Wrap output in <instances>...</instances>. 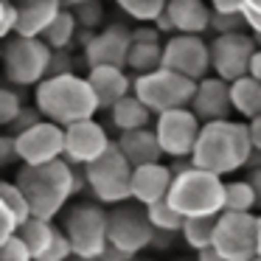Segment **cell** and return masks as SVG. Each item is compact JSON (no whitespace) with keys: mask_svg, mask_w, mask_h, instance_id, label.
Returning <instances> with one entry per match:
<instances>
[{"mask_svg":"<svg viewBox=\"0 0 261 261\" xmlns=\"http://www.w3.org/2000/svg\"><path fill=\"white\" fill-rule=\"evenodd\" d=\"M250 154H253V143H250L247 124L225 118V121H208V124H202L197 146L191 152V163L197 169H205V171H214V174L225 177V174H233V171L244 169Z\"/></svg>","mask_w":261,"mask_h":261,"instance_id":"1","label":"cell"},{"mask_svg":"<svg viewBox=\"0 0 261 261\" xmlns=\"http://www.w3.org/2000/svg\"><path fill=\"white\" fill-rule=\"evenodd\" d=\"M34 104L42 113L45 121H54L59 126H70L76 121L96 118L98 101L93 93L87 76L79 73H62V76H48L37 85Z\"/></svg>","mask_w":261,"mask_h":261,"instance_id":"2","label":"cell"},{"mask_svg":"<svg viewBox=\"0 0 261 261\" xmlns=\"http://www.w3.org/2000/svg\"><path fill=\"white\" fill-rule=\"evenodd\" d=\"M14 182L29 197L31 216L54 222V216L76 194V166H70L65 158L45 166H23Z\"/></svg>","mask_w":261,"mask_h":261,"instance_id":"3","label":"cell"},{"mask_svg":"<svg viewBox=\"0 0 261 261\" xmlns=\"http://www.w3.org/2000/svg\"><path fill=\"white\" fill-rule=\"evenodd\" d=\"M166 199L186 219L188 216H219L225 211V182L219 174L197 169L191 163L174 174Z\"/></svg>","mask_w":261,"mask_h":261,"instance_id":"4","label":"cell"},{"mask_svg":"<svg viewBox=\"0 0 261 261\" xmlns=\"http://www.w3.org/2000/svg\"><path fill=\"white\" fill-rule=\"evenodd\" d=\"M51 48L40 37H9L3 42V76L14 87H37L48 76Z\"/></svg>","mask_w":261,"mask_h":261,"instance_id":"5","label":"cell"},{"mask_svg":"<svg viewBox=\"0 0 261 261\" xmlns=\"http://www.w3.org/2000/svg\"><path fill=\"white\" fill-rule=\"evenodd\" d=\"M85 180L101 205H124L132 199V163L115 141L98 160L85 166Z\"/></svg>","mask_w":261,"mask_h":261,"instance_id":"6","label":"cell"},{"mask_svg":"<svg viewBox=\"0 0 261 261\" xmlns=\"http://www.w3.org/2000/svg\"><path fill=\"white\" fill-rule=\"evenodd\" d=\"M194 90H197V82L166 68L149 70V73H141L132 79V93L154 115L169 113V110H180V107H191Z\"/></svg>","mask_w":261,"mask_h":261,"instance_id":"7","label":"cell"},{"mask_svg":"<svg viewBox=\"0 0 261 261\" xmlns=\"http://www.w3.org/2000/svg\"><path fill=\"white\" fill-rule=\"evenodd\" d=\"M62 230L68 236L73 255L82 258H98L104 247L110 244L107 239V211L96 202H79L65 214Z\"/></svg>","mask_w":261,"mask_h":261,"instance_id":"8","label":"cell"},{"mask_svg":"<svg viewBox=\"0 0 261 261\" xmlns=\"http://www.w3.org/2000/svg\"><path fill=\"white\" fill-rule=\"evenodd\" d=\"M211 247L227 261H253L258 255V214L222 211Z\"/></svg>","mask_w":261,"mask_h":261,"instance_id":"9","label":"cell"},{"mask_svg":"<svg viewBox=\"0 0 261 261\" xmlns=\"http://www.w3.org/2000/svg\"><path fill=\"white\" fill-rule=\"evenodd\" d=\"M154 227L146 216L143 205H115L107 211V239L113 247L124 250L129 255H138L154 242Z\"/></svg>","mask_w":261,"mask_h":261,"instance_id":"10","label":"cell"},{"mask_svg":"<svg viewBox=\"0 0 261 261\" xmlns=\"http://www.w3.org/2000/svg\"><path fill=\"white\" fill-rule=\"evenodd\" d=\"M199 129H202V121L194 115L191 107H180V110L154 115V135H158V143L163 149V158L191 160Z\"/></svg>","mask_w":261,"mask_h":261,"instance_id":"11","label":"cell"},{"mask_svg":"<svg viewBox=\"0 0 261 261\" xmlns=\"http://www.w3.org/2000/svg\"><path fill=\"white\" fill-rule=\"evenodd\" d=\"M191 82H199L211 73V42L197 34H171L163 42V65Z\"/></svg>","mask_w":261,"mask_h":261,"instance_id":"12","label":"cell"},{"mask_svg":"<svg viewBox=\"0 0 261 261\" xmlns=\"http://www.w3.org/2000/svg\"><path fill=\"white\" fill-rule=\"evenodd\" d=\"M255 51H258L255 40L244 31L219 34L211 42V70H214V76H219L225 82H236L250 73Z\"/></svg>","mask_w":261,"mask_h":261,"instance_id":"13","label":"cell"},{"mask_svg":"<svg viewBox=\"0 0 261 261\" xmlns=\"http://www.w3.org/2000/svg\"><path fill=\"white\" fill-rule=\"evenodd\" d=\"M17 141V154L23 166H45L54 160L65 158V126L42 118L31 129L14 135Z\"/></svg>","mask_w":261,"mask_h":261,"instance_id":"14","label":"cell"},{"mask_svg":"<svg viewBox=\"0 0 261 261\" xmlns=\"http://www.w3.org/2000/svg\"><path fill=\"white\" fill-rule=\"evenodd\" d=\"M110 146H113V141L96 118L76 121V124L65 126V160L70 166H90Z\"/></svg>","mask_w":261,"mask_h":261,"instance_id":"15","label":"cell"},{"mask_svg":"<svg viewBox=\"0 0 261 261\" xmlns=\"http://www.w3.org/2000/svg\"><path fill=\"white\" fill-rule=\"evenodd\" d=\"M129 45H132V29L121 23L104 25L90 37L82 54H85L87 70L90 68H101V65H113V68H126V57H129Z\"/></svg>","mask_w":261,"mask_h":261,"instance_id":"16","label":"cell"},{"mask_svg":"<svg viewBox=\"0 0 261 261\" xmlns=\"http://www.w3.org/2000/svg\"><path fill=\"white\" fill-rule=\"evenodd\" d=\"M191 110L202 124L230 118V113H233L230 82L219 79V76H205V79H199L197 90H194V98H191Z\"/></svg>","mask_w":261,"mask_h":261,"instance_id":"17","label":"cell"},{"mask_svg":"<svg viewBox=\"0 0 261 261\" xmlns=\"http://www.w3.org/2000/svg\"><path fill=\"white\" fill-rule=\"evenodd\" d=\"M171 180H174V171L166 163H146L132 169V199L138 205H154L160 199L169 197Z\"/></svg>","mask_w":261,"mask_h":261,"instance_id":"18","label":"cell"},{"mask_svg":"<svg viewBox=\"0 0 261 261\" xmlns=\"http://www.w3.org/2000/svg\"><path fill=\"white\" fill-rule=\"evenodd\" d=\"M87 82H90L93 93H96L98 110H110L115 101L132 93V79L126 76V68H113V65H101V68L87 70Z\"/></svg>","mask_w":261,"mask_h":261,"instance_id":"19","label":"cell"},{"mask_svg":"<svg viewBox=\"0 0 261 261\" xmlns=\"http://www.w3.org/2000/svg\"><path fill=\"white\" fill-rule=\"evenodd\" d=\"M62 0H20L17 3V37H40L59 17Z\"/></svg>","mask_w":261,"mask_h":261,"instance_id":"20","label":"cell"},{"mask_svg":"<svg viewBox=\"0 0 261 261\" xmlns=\"http://www.w3.org/2000/svg\"><path fill=\"white\" fill-rule=\"evenodd\" d=\"M166 14H169L174 34H197L202 37L211 29V6L208 0H169L166 3Z\"/></svg>","mask_w":261,"mask_h":261,"instance_id":"21","label":"cell"},{"mask_svg":"<svg viewBox=\"0 0 261 261\" xmlns=\"http://www.w3.org/2000/svg\"><path fill=\"white\" fill-rule=\"evenodd\" d=\"M118 149L124 152V158L132 163V169L138 166H146V163H160L163 158V149L158 143V135L154 129H132V132H121L118 135Z\"/></svg>","mask_w":261,"mask_h":261,"instance_id":"22","label":"cell"},{"mask_svg":"<svg viewBox=\"0 0 261 261\" xmlns=\"http://www.w3.org/2000/svg\"><path fill=\"white\" fill-rule=\"evenodd\" d=\"M152 115H154V113L135 96V93L124 96L121 101H115L113 107H110V121H113V126H115L118 132L146 129V126L152 124Z\"/></svg>","mask_w":261,"mask_h":261,"instance_id":"23","label":"cell"},{"mask_svg":"<svg viewBox=\"0 0 261 261\" xmlns=\"http://www.w3.org/2000/svg\"><path fill=\"white\" fill-rule=\"evenodd\" d=\"M230 104L233 113L244 121H253L261 115V82L253 76H242V79L230 82Z\"/></svg>","mask_w":261,"mask_h":261,"instance_id":"24","label":"cell"},{"mask_svg":"<svg viewBox=\"0 0 261 261\" xmlns=\"http://www.w3.org/2000/svg\"><path fill=\"white\" fill-rule=\"evenodd\" d=\"M57 230H59V227L54 225V222L31 216V219H25L23 225L17 227V236L23 239V244L31 250V255H34V261H37L48 247H51V242H54V236H57Z\"/></svg>","mask_w":261,"mask_h":261,"instance_id":"25","label":"cell"},{"mask_svg":"<svg viewBox=\"0 0 261 261\" xmlns=\"http://www.w3.org/2000/svg\"><path fill=\"white\" fill-rule=\"evenodd\" d=\"M76 34H79V23H76L73 12H70V9H62L59 17L54 20V23L48 25V31L42 34V40H45V45L51 48V51H65V48H70L76 42Z\"/></svg>","mask_w":261,"mask_h":261,"instance_id":"26","label":"cell"},{"mask_svg":"<svg viewBox=\"0 0 261 261\" xmlns=\"http://www.w3.org/2000/svg\"><path fill=\"white\" fill-rule=\"evenodd\" d=\"M163 65V42H132L129 57H126V68L135 70V76L158 70Z\"/></svg>","mask_w":261,"mask_h":261,"instance_id":"27","label":"cell"},{"mask_svg":"<svg viewBox=\"0 0 261 261\" xmlns=\"http://www.w3.org/2000/svg\"><path fill=\"white\" fill-rule=\"evenodd\" d=\"M214 230H216V216H188L182 222V239L191 250H208L214 244Z\"/></svg>","mask_w":261,"mask_h":261,"instance_id":"28","label":"cell"},{"mask_svg":"<svg viewBox=\"0 0 261 261\" xmlns=\"http://www.w3.org/2000/svg\"><path fill=\"white\" fill-rule=\"evenodd\" d=\"M253 208H258V197H255L250 180L225 182V211H233V214H253Z\"/></svg>","mask_w":261,"mask_h":261,"instance_id":"29","label":"cell"},{"mask_svg":"<svg viewBox=\"0 0 261 261\" xmlns=\"http://www.w3.org/2000/svg\"><path fill=\"white\" fill-rule=\"evenodd\" d=\"M146 216H149V222H152V227L158 233H180L182 222H186V216H182L180 211L171 208L169 199H160V202H154V205H146Z\"/></svg>","mask_w":261,"mask_h":261,"instance_id":"30","label":"cell"},{"mask_svg":"<svg viewBox=\"0 0 261 261\" xmlns=\"http://www.w3.org/2000/svg\"><path fill=\"white\" fill-rule=\"evenodd\" d=\"M115 3L121 12H126V17L138 20V23H154L166 12L169 0H115Z\"/></svg>","mask_w":261,"mask_h":261,"instance_id":"31","label":"cell"},{"mask_svg":"<svg viewBox=\"0 0 261 261\" xmlns=\"http://www.w3.org/2000/svg\"><path fill=\"white\" fill-rule=\"evenodd\" d=\"M0 199L6 202V208L14 214L17 225H23L25 219H31V205H29V197L23 194V188L17 182H9V180H0Z\"/></svg>","mask_w":261,"mask_h":261,"instance_id":"32","label":"cell"},{"mask_svg":"<svg viewBox=\"0 0 261 261\" xmlns=\"http://www.w3.org/2000/svg\"><path fill=\"white\" fill-rule=\"evenodd\" d=\"M70 12H73L79 29H85V31H98V25L104 23V6H101V0H85V3H76Z\"/></svg>","mask_w":261,"mask_h":261,"instance_id":"33","label":"cell"},{"mask_svg":"<svg viewBox=\"0 0 261 261\" xmlns=\"http://www.w3.org/2000/svg\"><path fill=\"white\" fill-rule=\"evenodd\" d=\"M23 110V96L14 87L0 85V129L12 126V121L17 118V113Z\"/></svg>","mask_w":261,"mask_h":261,"instance_id":"34","label":"cell"},{"mask_svg":"<svg viewBox=\"0 0 261 261\" xmlns=\"http://www.w3.org/2000/svg\"><path fill=\"white\" fill-rule=\"evenodd\" d=\"M70 258H73V247H70V242H68V236H65V230L59 227L57 236H54V242H51V247H48L37 261H70Z\"/></svg>","mask_w":261,"mask_h":261,"instance_id":"35","label":"cell"},{"mask_svg":"<svg viewBox=\"0 0 261 261\" xmlns=\"http://www.w3.org/2000/svg\"><path fill=\"white\" fill-rule=\"evenodd\" d=\"M244 14H211V31L216 37L219 34H236V31H244Z\"/></svg>","mask_w":261,"mask_h":261,"instance_id":"36","label":"cell"},{"mask_svg":"<svg viewBox=\"0 0 261 261\" xmlns=\"http://www.w3.org/2000/svg\"><path fill=\"white\" fill-rule=\"evenodd\" d=\"M0 261H34V255L23 244V239L12 236L6 244H0Z\"/></svg>","mask_w":261,"mask_h":261,"instance_id":"37","label":"cell"},{"mask_svg":"<svg viewBox=\"0 0 261 261\" xmlns=\"http://www.w3.org/2000/svg\"><path fill=\"white\" fill-rule=\"evenodd\" d=\"M14 31H17V3L0 0V42L14 37Z\"/></svg>","mask_w":261,"mask_h":261,"instance_id":"38","label":"cell"},{"mask_svg":"<svg viewBox=\"0 0 261 261\" xmlns=\"http://www.w3.org/2000/svg\"><path fill=\"white\" fill-rule=\"evenodd\" d=\"M40 121H42V113L37 110V104H34V107H25V104H23V110L17 113V118L12 121V126H9V129H12V135H20V132L31 129V126L40 124Z\"/></svg>","mask_w":261,"mask_h":261,"instance_id":"39","label":"cell"},{"mask_svg":"<svg viewBox=\"0 0 261 261\" xmlns=\"http://www.w3.org/2000/svg\"><path fill=\"white\" fill-rule=\"evenodd\" d=\"M62 73H76L73 57H70L68 48H65V51H54L51 54V65H48V76H62Z\"/></svg>","mask_w":261,"mask_h":261,"instance_id":"40","label":"cell"},{"mask_svg":"<svg viewBox=\"0 0 261 261\" xmlns=\"http://www.w3.org/2000/svg\"><path fill=\"white\" fill-rule=\"evenodd\" d=\"M17 219H14V214L6 208V202L0 199V244H6L12 236H17Z\"/></svg>","mask_w":261,"mask_h":261,"instance_id":"41","label":"cell"},{"mask_svg":"<svg viewBox=\"0 0 261 261\" xmlns=\"http://www.w3.org/2000/svg\"><path fill=\"white\" fill-rule=\"evenodd\" d=\"M12 163H20L17 141H14V135H3L0 138V169H6Z\"/></svg>","mask_w":261,"mask_h":261,"instance_id":"42","label":"cell"},{"mask_svg":"<svg viewBox=\"0 0 261 261\" xmlns=\"http://www.w3.org/2000/svg\"><path fill=\"white\" fill-rule=\"evenodd\" d=\"M132 42H160V31L154 23H141L132 29Z\"/></svg>","mask_w":261,"mask_h":261,"instance_id":"43","label":"cell"},{"mask_svg":"<svg viewBox=\"0 0 261 261\" xmlns=\"http://www.w3.org/2000/svg\"><path fill=\"white\" fill-rule=\"evenodd\" d=\"M211 12L216 14H242L244 12V0H208Z\"/></svg>","mask_w":261,"mask_h":261,"instance_id":"44","label":"cell"},{"mask_svg":"<svg viewBox=\"0 0 261 261\" xmlns=\"http://www.w3.org/2000/svg\"><path fill=\"white\" fill-rule=\"evenodd\" d=\"M244 25H247L250 37H253L255 42L261 40V12H253V9H244Z\"/></svg>","mask_w":261,"mask_h":261,"instance_id":"45","label":"cell"},{"mask_svg":"<svg viewBox=\"0 0 261 261\" xmlns=\"http://www.w3.org/2000/svg\"><path fill=\"white\" fill-rule=\"evenodd\" d=\"M132 258H135V255L124 253V250L113 247V244H107V247H104V253L98 255V261H132Z\"/></svg>","mask_w":261,"mask_h":261,"instance_id":"46","label":"cell"},{"mask_svg":"<svg viewBox=\"0 0 261 261\" xmlns=\"http://www.w3.org/2000/svg\"><path fill=\"white\" fill-rule=\"evenodd\" d=\"M247 132H250V143L255 152H261V115L253 121H247Z\"/></svg>","mask_w":261,"mask_h":261,"instance_id":"47","label":"cell"},{"mask_svg":"<svg viewBox=\"0 0 261 261\" xmlns=\"http://www.w3.org/2000/svg\"><path fill=\"white\" fill-rule=\"evenodd\" d=\"M250 186H253V191H255V197H258V205H261V169H253L250 171Z\"/></svg>","mask_w":261,"mask_h":261,"instance_id":"48","label":"cell"},{"mask_svg":"<svg viewBox=\"0 0 261 261\" xmlns=\"http://www.w3.org/2000/svg\"><path fill=\"white\" fill-rule=\"evenodd\" d=\"M197 261H227V258H222L214 247H208V250H199L197 253Z\"/></svg>","mask_w":261,"mask_h":261,"instance_id":"49","label":"cell"},{"mask_svg":"<svg viewBox=\"0 0 261 261\" xmlns=\"http://www.w3.org/2000/svg\"><path fill=\"white\" fill-rule=\"evenodd\" d=\"M250 76L261 82V48L255 51V57H253V65H250Z\"/></svg>","mask_w":261,"mask_h":261,"instance_id":"50","label":"cell"},{"mask_svg":"<svg viewBox=\"0 0 261 261\" xmlns=\"http://www.w3.org/2000/svg\"><path fill=\"white\" fill-rule=\"evenodd\" d=\"M247 166H250V169H261V152H255V149H253V154H250Z\"/></svg>","mask_w":261,"mask_h":261,"instance_id":"51","label":"cell"},{"mask_svg":"<svg viewBox=\"0 0 261 261\" xmlns=\"http://www.w3.org/2000/svg\"><path fill=\"white\" fill-rule=\"evenodd\" d=\"M244 9H253V12H261V0H244Z\"/></svg>","mask_w":261,"mask_h":261,"instance_id":"52","label":"cell"},{"mask_svg":"<svg viewBox=\"0 0 261 261\" xmlns=\"http://www.w3.org/2000/svg\"><path fill=\"white\" fill-rule=\"evenodd\" d=\"M76 3H85V0H62V6H65V9H73Z\"/></svg>","mask_w":261,"mask_h":261,"instance_id":"53","label":"cell"},{"mask_svg":"<svg viewBox=\"0 0 261 261\" xmlns=\"http://www.w3.org/2000/svg\"><path fill=\"white\" fill-rule=\"evenodd\" d=\"M258 258H261V214H258Z\"/></svg>","mask_w":261,"mask_h":261,"instance_id":"54","label":"cell"},{"mask_svg":"<svg viewBox=\"0 0 261 261\" xmlns=\"http://www.w3.org/2000/svg\"><path fill=\"white\" fill-rule=\"evenodd\" d=\"M70 261H98V258H82V255H73Z\"/></svg>","mask_w":261,"mask_h":261,"instance_id":"55","label":"cell"},{"mask_svg":"<svg viewBox=\"0 0 261 261\" xmlns=\"http://www.w3.org/2000/svg\"><path fill=\"white\" fill-rule=\"evenodd\" d=\"M3 3H20V0H3Z\"/></svg>","mask_w":261,"mask_h":261,"instance_id":"56","label":"cell"},{"mask_svg":"<svg viewBox=\"0 0 261 261\" xmlns=\"http://www.w3.org/2000/svg\"><path fill=\"white\" fill-rule=\"evenodd\" d=\"M0 59H3V45H0Z\"/></svg>","mask_w":261,"mask_h":261,"instance_id":"57","label":"cell"},{"mask_svg":"<svg viewBox=\"0 0 261 261\" xmlns=\"http://www.w3.org/2000/svg\"><path fill=\"white\" fill-rule=\"evenodd\" d=\"M253 261H261V258H258V255H255V258H253Z\"/></svg>","mask_w":261,"mask_h":261,"instance_id":"58","label":"cell"},{"mask_svg":"<svg viewBox=\"0 0 261 261\" xmlns=\"http://www.w3.org/2000/svg\"><path fill=\"white\" fill-rule=\"evenodd\" d=\"M132 261H141V258H138V255H135V258H132Z\"/></svg>","mask_w":261,"mask_h":261,"instance_id":"59","label":"cell"},{"mask_svg":"<svg viewBox=\"0 0 261 261\" xmlns=\"http://www.w3.org/2000/svg\"><path fill=\"white\" fill-rule=\"evenodd\" d=\"M0 138H3V132H0Z\"/></svg>","mask_w":261,"mask_h":261,"instance_id":"60","label":"cell"}]
</instances>
